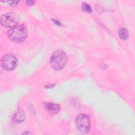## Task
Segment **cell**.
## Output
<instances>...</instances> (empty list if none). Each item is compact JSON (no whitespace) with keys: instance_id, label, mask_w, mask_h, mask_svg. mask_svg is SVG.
Instances as JSON below:
<instances>
[{"instance_id":"3","label":"cell","mask_w":135,"mask_h":135,"mask_svg":"<svg viewBox=\"0 0 135 135\" xmlns=\"http://www.w3.org/2000/svg\"><path fill=\"white\" fill-rule=\"evenodd\" d=\"M76 124L79 131L86 133L90 131V123L89 117L85 114H79L76 118Z\"/></svg>"},{"instance_id":"5","label":"cell","mask_w":135,"mask_h":135,"mask_svg":"<svg viewBox=\"0 0 135 135\" xmlns=\"http://www.w3.org/2000/svg\"><path fill=\"white\" fill-rule=\"evenodd\" d=\"M1 63L3 69L6 71H12L16 66L17 60L14 54H7L2 57Z\"/></svg>"},{"instance_id":"1","label":"cell","mask_w":135,"mask_h":135,"mask_svg":"<svg viewBox=\"0 0 135 135\" xmlns=\"http://www.w3.org/2000/svg\"><path fill=\"white\" fill-rule=\"evenodd\" d=\"M27 27L23 24L17 25L7 32V36L10 40L15 43L24 41L27 37Z\"/></svg>"},{"instance_id":"8","label":"cell","mask_w":135,"mask_h":135,"mask_svg":"<svg viewBox=\"0 0 135 135\" xmlns=\"http://www.w3.org/2000/svg\"><path fill=\"white\" fill-rule=\"evenodd\" d=\"M119 35L121 39L126 40L128 38L129 32L128 30L125 28H120L119 31Z\"/></svg>"},{"instance_id":"4","label":"cell","mask_w":135,"mask_h":135,"mask_svg":"<svg viewBox=\"0 0 135 135\" xmlns=\"http://www.w3.org/2000/svg\"><path fill=\"white\" fill-rule=\"evenodd\" d=\"M19 18L14 13H7L1 17V24L6 27H13L18 25Z\"/></svg>"},{"instance_id":"11","label":"cell","mask_w":135,"mask_h":135,"mask_svg":"<svg viewBox=\"0 0 135 135\" xmlns=\"http://www.w3.org/2000/svg\"><path fill=\"white\" fill-rule=\"evenodd\" d=\"M35 2L34 1H26V4L27 5L31 6V5H33L35 3Z\"/></svg>"},{"instance_id":"9","label":"cell","mask_w":135,"mask_h":135,"mask_svg":"<svg viewBox=\"0 0 135 135\" xmlns=\"http://www.w3.org/2000/svg\"><path fill=\"white\" fill-rule=\"evenodd\" d=\"M82 8L83 11L86 12L87 13H91L92 12V9L91 7L86 3H83L82 5Z\"/></svg>"},{"instance_id":"2","label":"cell","mask_w":135,"mask_h":135,"mask_svg":"<svg viewBox=\"0 0 135 135\" xmlns=\"http://www.w3.org/2000/svg\"><path fill=\"white\" fill-rule=\"evenodd\" d=\"M68 57L66 54L61 50L55 51L51 55L50 60V65L55 70L62 69L66 65Z\"/></svg>"},{"instance_id":"12","label":"cell","mask_w":135,"mask_h":135,"mask_svg":"<svg viewBox=\"0 0 135 135\" xmlns=\"http://www.w3.org/2000/svg\"><path fill=\"white\" fill-rule=\"evenodd\" d=\"M52 21L55 23V24H56V25H57L58 26H61V22H60V21H57V20H56V19H52Z\"/></svg>"},{"instance_id":"10","label":"cell","mask_w":135,"mask_h":135,"mask_svg":"<svg viewBox=\"0 0 135 135\" xmlns=\"http://www.w3.org/2000/svg\"><path fill=\"white\" fill-rule=\"evenodd\" d=\"M9 4V5H11V6H16L17 3L19 2V1H7V2Z\"/></svg>"},{"instance_id":"6","label":"cell","mask_w":135,"mask_h":135,"mask_svg":"<svg viewBox=\"0 0 135 135\" xmlns=\"http://www.w3.org/2000/svg\"><path fill=\"white\" fill-rule=\"evenodd\" d=\"M43 108L47 112L51 114H56L60 110V104L50 102L44 103Z\"/></svg>"},{"instance_id":"7","label":"cell","mask_w":135,"mask_h":135,"mask_svg":"<svg viewBox=\"0 0 135 135\" xmlns=\"http://www.w3.org/2000/svg\"><path fill=\"white\" fill-rule=\"evenodd\" d=\"M25 119V114L23 110H20L13 117V121L16 123H20Z\"/></svg>"}]
</instances>
